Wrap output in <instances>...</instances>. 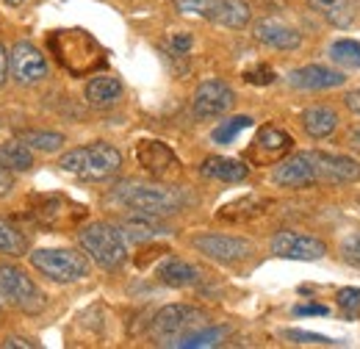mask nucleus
Instances as JSON below:
<instances>
[{
	"mask_svg": "<svg viewBox=\"0 0 360 349\" xmlns=\"http://www.w3.org/2000/svg\"><path fill=\"white\" fill-rule=\"evenodd\" d=\"M108 200L120 203L122 208H128L131 214H147V217H169L178 214L186 203V197L172 186H161V183H139V180H125L120 186H114V191L108 194Z\"/></svg>",
	"mask_w": 360,
	"mask_h": 349,
	"instance_id": "f257e3e1",
	"label": "nucleus"
},
{
	"mask_svg": "<svg viewBox=\"0 0 360 349\" xmlns=\"http://www.w3.org/2000/svg\"><path fill=\"white\" fill-rule=\"evenodd\" d=\"M47 44L56 53L58 64L72 75H89L105 61L103 47L81 28H61V31L50 34Z\"/></svg>",
	"mask_w": 360,
	"mask_h": 349,
	"instance_id": "f03ea898",
	"label": "nucleus"
},
{
	"mask_svg": "<svg viewBox=\"0 0 360 349\" xmlns=\"http://www.w3.org/2000/svg\"><path fill=\"white\" fill-rule=\"evenodd\" d=\"M58 167L64 172L75 174L81 180H108L120 172L122 167V153L114 144L105 141H91L86 147H75L58 158Z\"/></svg>",
	"mask_w": 360,
	"mask_h": 349,
	"instance_id": "7ed1b4c3",
	"label": "nucleus"
},
{
	"mask_svg": "<svg viewBox=\"0 0 360 349\" xmlns=\"http://www.w3.org/2000/svg\"><path fill=\"white\" fill-rule=\"evenodd\" d=\"M81 247L89 253V258L103 269H120L128 258L125 236L108 222H91L81 230Z\"/></svg>",
	"mask_w": 360,
	"mask_h": 349,
	"instance_id": "20e7f679",
	"label": "nucleus"
},
{
	"mask_svg": "<svg viewBox=\"0 0 360 349\" xmlns=\"http://www.w3.org/2000/svg\"><path fill=\"white\" fill-rule=\"evenodd\" d=\"M31 263L53 283H78L89 277V261L75 250H37L31 253Z\"/></svg>",
	"mask_w": 360,
	"mask_h": 349,
	"instance_id": "39448f33",
	"label": "nucleus"
},
{
	"mask_svg": "<svg viewBox=\"0 0 360 349\" xmlns=\"http://www.w3.org/2000/svg\"><path fill=\"white\" fill-rule=\"evenodd\" d=\"M0 297L31 316L42 313L47 305L45 294L37 288V283L17 266H0Z\"/></svg>",
	"mask_w": 360,
	"mask_h": 349,
	"instance_id": "423d86ee",
	"label": "nucleus"
},
{
	"mask_svg": "<svg viewBox=\"0 0 360 349\" xmlns=\"http://www.w3.org/2000/svg\"><path fill=\"white\" fill-rule=\"evenodd\" d=\"M202 324H205V313L202 310H197L191 305H167L155 313V319L150 324V336L164 341V344H169V341H175V338L191 333L194 327H202Z\"/></svg>",
	"mask_w": 360,
	"mask_h": 349,
	"instance_id": "0eeeda50",
	"label": "nucleus"
},
{
	"mask_svg": "<svg viewBox=\"0 0 360 349\" xmlns=\"http://www.w3.org/2000/svg\"><path fill=\"white\" fill-rule=\"evenodd\" d=\"M271 183L283 189H308L319 186V150L297 153L285 161H280L271 172Z\"/></svg>",
	"mask_w": 360,
	"mask_h": 349,
	"instance_id": "6e6552de",
	"label": "nucleus"
},
{
	"mask_svg": "<svg viewBox=\"0 0 360 349\" xmlns=\"http://www.w3.org/2000/svg\"><path fill=\"white\" fill-rule=\"evenodd\" d=\"M191 244H194L197 253H202L205 258L219 261V263L247 261V258L255 253L252 241L238 239V236H219V233H202V236H194Z\"/></svg>",
	"mask_w": 360,
	"mask_h": 349,
	"instance_id": "1a4fd4ad",
	"label": "nucleus"
},
{
	"mask_svg": "<svg viewBox=\"0 0 360 349\" xmlns=\"http://www.w3.org/2000/svg\"><path fill=\"white\" fill-rule=\"evenodd\" d=\"M8 72L20 87H34L47 75V61L31 42H17L8 53Z\"/></svg>",
	"mask_w": 360,
	"mask_h": 349,
	"instance_id": "9d476101",
	"label": "nucleus"
},
{
	"mask_svg": "<svg viewBox=\"0 0 360 349\" xmlns=\"http://www.w3.org/2000/svg\"><path fill=\"white\" fill-rule=\"evenodd\" d=\"M271 253L277 258H291V261H319L327 253V244L314 236H302L294 230H280L271 239Z\"/></svg>",
	"mask_w": 360,
	"mask_h": 349,
	"instance_id": "9b49d317",
	"label": "nucleus"
},
{
	"mask_svg": "<svg viewBox=\"0 0 360 349\" xmlns=\"http://www.w3.org/2000/svg\"><path fill=\"white\" fill-rule=\"evenodd\" d=\"M233 103H236V94H233V89L227 87L225 81H205L194 91L191 108H194V114L200 120H214V117L227 114L233 108Z\"/></svg>",
	"mask_w": 360,
	"mask_h": 349,
	"instance_id": "f8f14e48",
	"label": "nucleus"
},
{
	"mask_svg": "<svg viewBox=\"0 0 360 349\" xmlns=\"http://www.w3.org/2000/svg\"><path fill=\"white\" fill-rule=\"evenodd\" d=\"M136 158L139 164L153 174V177H172L178 172V156L164 144V141H155V139H147V141H139L136 147Z\"/></svg>",
	"mask_w": 360,
	"mask_h": 349,
	"instance_id": "ddd939ff",
	"label": "nucleus"
},
{
	"mask_svg": "<svg viewBox=\"0 0 360 349\" xmlns=\"http://www.w3.org/2000/svg\"><path fill=\"white\" fill-rule=\"evenodd\" d=\"M360 180V161L349 156H333L319 150V183L321 186H344Z\"/></svg>",
	"mask_w": 360,
	"mask_h": 349,
	"instance_id": "4468645a",
	"label": "nucleus"
},
{
	"mask_svg": "<svg viewBox=\"0 0 360 349\" xmlns=\"http://www.w3.org/2000/svg\"><path fill=\"white\" fill-rule=\"evenodd\" d=\"M288 84L294 89H311V91H321V89H335L347 84V75L338 72V70H330V67H321V64H308V67H300L288 75Z\"/></svg>",
	"mask_w": 360,
	"mask_h": 349,
	"instance_id": "2eb2a0df",
	"label": "nucleus"
},
{
	"mask_svg": "<svg viewBox=\"0 0 360 349\" xmlns=\"http://www.w3.org/2000/svg\"><path fill=\"white\" fill-rule=\"evenodd\" d=\"M252 34H255L258 42L269 44V47H274V50H297V47L302 44V34H300L297 28H291V25L274 20V17L258 20Z\"/></svg>",
	"mask_w": 360,
	"mask_h": 349,
	"instance_id": "dca6fc26",
	"label": "nucleus"
},
{
	"mask_svg": "<svg viewBox=\"0 0 360 349\" xmlns=\"http://www.w3.org/2000/svg\"><path fill=\"white\" fill-rule=\"evenodd\" d=\"M167 224H161L158 217H147V214H131L122 219V236L131 241H150L155 236H167Z\"/></svg>",
	"mask_w": 360,
	"mask_h": 349,
	"instance_id": "f3484780",
	"label": "nucleus"
},
{
	"mask_svg": "<svg viewBox=\"0 0 360 349\" xmlns=\"http://www.w3.org/2000/svg\"><path fill=\"white\" fill-rule=\"evenodd\" d=\"M302 128L314 139H327L338 128V114L327 106H311V108L302 111Z\"/></svg>",
	"mask_w": 360,
	"mask_h": 349,
	"instance_id": "a211bd4d",
	"label": "nucleus"
},
{
	"mask_svg": "<svg viewBox=\"0 0 360 349\" xmlns=\"http://www.w3.org/2000/svg\"><path fill=\"white\" fill-rule=\"evenodd\" d=\"M158 280L164 286H172V288H186V286H194L200 280V272L180 258H167L158 266Z\"/></svg>",
	"mask_w": 360,
	"mask_h": 349,
	"instance_id": "6ab92c4d",
	"label": "nucleus"
},
{
	"mask_svg": "<svg viewBox=\"0 0 360 349\" xmlns=\"http://www.w3.org/2000/svg\"><path fill=\"white\" fill-rule=\"evenodd\" d=\"M200 172L205 174V177H211V180H225V183H241L250 170H247V164H241V161H236V158H208L202 167H200Z\"/></svg>",
	"mask_w": 360,
	"mask_h": 349,
	"instance_id": "aec40b11",
	"label": "nucleus"
},
{
	"mask_svg": "<svg viewBox=\"0 0 360 349\" xmlns=\"http://www.w3.org/2000/svg\"><path fill=\"white\" fill-rule=\"evenodd\" d=\"M122 97V84L111 75H100V78H91L86 84V100L97 108H105V106H114L117 100Z\"/></svg>",
	"mask_w": 360,
	"mask_h": 349,
	"instance_id": "412c9836",
	"label": "nucleus"
},
{
	"mask_svg": "<svg viewBox=\"0 0 360 349\" xmlns=\"http://www.w3.org/2000/svg\"><path fill=\"white\" fill-rule=\"evenodd\" d=\"M0 164H3V167H8L11 172H28V170L34 167L31 147H28L22 139L0 144Z\"/></svg>",
	"mask_w": 360,
	"mask_h": 349,
	"instance_id": "4be33fe9",
	"label": "nucleus"
},
{
	"mask_svg": "<svg viewBox=\"0 0 360 349\" xmlns=\"http://www.w3.org/2000/svg\"><path fill=\"white\" fill-rule=\"evenodd\" d=\"M211 23L225 25V28H244L250 23V6L244 0H219Z\"/></svg>",
	"mask_w": 360,
	"mask_h": 349,
	"instance_id": "5701e85b",
	"label": "nucleus"
},
{
	"mask_svg": "<svg viewBox=\"0 0 360 349\" xmlns=\"http://www.w3.org/2000/svg\"><path fill=\"white\" fill-rule=\"evenodd\" d=\"M227 327H208V330H191L186 336H180L175 341H169V347L180 349H200V347H219L225 341Z\"/></svg>",
	"mask_w": 360,
	"mask_h": 349,
	"instance_id": "b1692460",
	"label": "nucleus"
},
{
	"mask_svg": "<svg viewBox=\"0 0 360 349\" xmlns=\"http://www.w3.org/2000/svg\"><path fill=\"white\" fill-rule=\"evenodd\" d=\"M311 8L319 11L321 17H327V23L338 25V28H347L352 23V8H349V0H308Z\"/></svg>",
	"mask_w": 360,
	"mask_h": 349,
	"instance_id": "393cba45",
	"label": "nucleus"
},
{
	"mask_svg": "<svg viewBox=\"0 0 360 349\" xmlns=\"http://www.w3.org/2000/svg\"><path fill=\"white\" fill-rule=\"evenodd\" d=\"M0 253L3 255H11V258H20L28 253V239L22 230H17L11 222L0 219Z\"/></svg>",
	"mask_w": 360,
	"mask_h": 349,
	"instance_id": "a878e982",
	"label": "nucleus"
},
{
	"mask_svg": "<svg viewBox=\"0 0 360 349\" xmlns=\"http://www.w3.org/2000/svg\"><path fill=\"white\" fill-rule=\"evenodd\" d=\"M255 150H266L269 158H277L280 153L291 150V136L280 128H261L258 139H255Z\"/></svg>",
	"mask_w": 360,
	"mask_h": 349,
	"instance_id": "bb28decb",
	"label": "nucleus"
},
{
	"mask_svg": "<svg viewBox=\"0 0 360 349\" xmlns=\"http://www.w3.org/2000/svg\"><path fill=\"white\" fill-rule=\"evenodd\" d=\"M330 58L344 70H360V42L355 39H338L330 44Z\"/></svg>",
	"mask_w": 360,
	"mask_h": 349,
	"instance_id": "cd10ccee",
	"label": "nucleus"
},
{
	"mask_svg": "<svg viewBox=\"0 0 360 349\" xmlns=\"http://www.w3.org/2000/svg\"><path fill=\"white\" fill-rule=\"evenodd\" d=\"M20 139L31 147V150H42V153H56L64 147V136L53 131H25L20 133Z\"/></svg>",
	"mask_w": 360,
	"mask_h": 349,
	"instance_id": "c85d7f7f",
	"label": "nucleus"
},
{
	"mask_svg": "<svg viewBox=\"0 0 360 349\" xmlns=\"http://www.w3.org/2000/svg\"><path fill=\"white\" fill-rule=\"evenodd\" d=\"M252 125V117H247V114H241V117H233V120H227V122H222L217 131L211 133V139L217 141V144H230L238 133L244 131V128H250Z\"/></svg>",
	"mask_w": 360,
	"mask_h": 349,
	"instance_id": "c756f323",
	"label": "nucleus"
},
{
	"mask_svg": "<svg viewBox=\"0 0 360 349\" xmlns=\"http://www.w3.org/2000/svg\"><path fill=\"white\" fill-rule=\"evenodd\" d=\"M219 0H175V8L180 14H197L202 20H211Z\"/></svg>",
	"mask_w": 360,
	"mask_h": 349,
	"instance_id": "7c9ffc66",
	"label": "nucleus"
},
{
	"mask_svg": "<svg viewBox=\"0 0 360 349\" xmlns=\"http://www.w3.org/2000/svg\"><path fill=\"white\" fill-rule=\"evenodd\" d=\"M285 338L294 341V344H338L327 336H319V333H305V330H285Z\"/></svg>",
	"mask_w": 360,
	"mask_h": 349,
	"instance_id": "2f4dec72",
	"label": "nucleus"
},
{
	"mask_svg": "<svg viewBox=\"0 0 360 349\" xmlns=\"http://www.w3.org/2000/svg\"><path fill=\"white\" fill-rule=\"evenodd\" d=\"M341 253H344V261L349 263V266L360 269V230L358 233H352V236L341 244Z\"/></svg>",
	"mask_w": 360,
	"mask_h": 349,
	"instance_id": "473e14b6",
	"label": "nucleus"
},
{
	"mask_svg": "<svg viewBox=\"0 0 360 349\" xmlns=\"http://www.w3.org/2000/svg\"><path fill=\"white\" fill-rule=\"evenodd\" d=\"M247 84H252V87H269L271 81H274V70L266 67V64H261V67H255V70H247Z\"/></svg>",
	"mask_w": 360,
	"mask_h": 349,
	"instance_id": "72a5a7b5",
	"label": "nucleus"
},
{
	"mask_svg": "<svg viewBox=\"0 0 360 349\" xmlns=\"http://www.w3.org/2000/svg\"><path fill=\"white\" fill-rule=\"evenodd\" d=\"M338 305L352 316L360 307V288H341V291H338Z\"/></svg>",
	"mask_w": 360,
	"mask_h": 349,
	"instance_id": "f704fd0d",
	"label": "nucleus"
},
{
	"mask_svg": "<svg viewBox=\"0 0 360 349\" xmlns=\"http://www.w3.org/2000/svg\"><path fill=\"white\" fill-rule=\"evenodd\" d=\"M169 50H172L175 56H186V53L191 50V37H172V39H169Z\"/></svg>",
	"mask_w": 360,
	"mask_h": 349,
	"instance_id": "c9c22d12",
	"label": "nucleus"
},
{
	"mask_svg": "<svg viewBox=\"0 0 360 349\" xmlns=\"http://www.w3.org/2000/svg\"><path fill=\"white\" fill-rule=\"evenodd\" d=\"M11 189H14V177H11V170L0 164V197H6Z\"/></svg>",
	"mask_w": 360,
	"mask_h": 349,
	"instance_id": "e433bc0d",
	"label": "nucleus"
},
{
	"mask_svg": "<svg viewBox=\"0 0 360 349\" xmlns=\"http://www.w3.org/2000/svg\"><path fill=\"white\" fill-rule=\"evenodd\" d=\"M294 313H297V316H327L330 310L324 305H297Z\"/></svg>",
	"mask_w": 360,
	"mask_h": 349,
	"instance_id": "4c0bfd02",
	"label": "nucleus"
},
{
	"mask_svg": "<svg viewBox=\"0 0 360 349\" xmlns=\"http://www.w3.org/2000/svg\"><path fill=\"white\" fill-rule=\"evenodd\" d=\"M344 103H347V108H349L352 114H360V87L352 89V91L344 97Z\"/></svg>",
	"mask_w": 360,
	"mask_h": 349,
	"instance_id": "58836bf2",
	"label": "nucleus"
},
{
	"mask_svg": "<svg viewBox=\"0 0 360 349\" xmlns=\"http://www.w3.org/2000/svg\"><path fill=\"white\" fill-rule=\"evenodd\" d=\"M6 78H8V53H6V47L0 44V87L6 84Z\"/></svg>",
	"mask_w": 360,
	"mask_h": 349,
	"instance_id": "ea45409f",
	"label": "nucleus"
},
{
	"mask_svg": "<svg viewBox=\"0 0 360 349\" xmlns=\"http://www.w3.org/2000/svg\"><path fill=\"white\" fill-rule=\"evenodd\" d=\"M3 347H22V349H31L34 344H31V341H25V338H6V341H3Z\"/></svg>",
	"mask_w": 360,
	"mask_h": 349,
	"instance_id": "a19ab883",
	"label": "nucleus"
},
{
	"mask_svg": "<svg viewBox=\"0 0 360 349\" xmlns=\"http://www.w3.org/2000/svg\"><path fill=\"white\" fill-rule=\"evenodd\" d=\"M352 144H355V147H360V128H355V131H352Z\"/></svg>",
	"mask_w": 360,
	"mask_h": 349,
	"instance_id": "79ce46f5",
	"label": "nucleus"
},
{
	"mask_svg": "<svg viewBox=\"0 0 360 349\" xmlns=\"http://www.w3.org/2000/svg\"><path fill=\"white\" fill-rule=\"evenodd\" d=\"M6 3H8V6H22L25 0H6Z\"/></svg>",
	"mask_w": 360,
	"mask_h": 349,
	"instance_id": "37998d69",
	"label": "nucleus"
}]
</instances>
